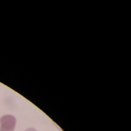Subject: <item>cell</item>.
<instances>
[{
	"label": "cell",
	"mask_w": 131,
	"mask_h": 131,
	"mask_svg": "<svg viewBox=\"0 0 131 131\" xmlns=\"http://www.w3.org/2000/svg\"><path fill=\"white\" fill-rule=\"evenodd\" d=\"M16 119L11 115H5L0 119V131H14Z\"/></svg>",
	"instance_id": "obj_1"
},
{
	"label": "cell",
	"mask_w": 131,
	"mask_h": 131,
	"mask_svg": "<svg viewBox=\"0 0 131 131\" xmlns=\"http://www.w3.org/2000/svg\"><path fill=\"white\" fill-rule=\"evenodd\" d=\"M25 131H37V130H36L34 128H28V129L26 130Z\"/></svg>",
	"instance_id": "obj_2"
}]
</instances>
